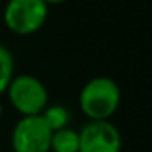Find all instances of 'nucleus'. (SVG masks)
I'll return each mask as SVG.
<instances>
[{
	"mask_svg": "<svg viewBox=\"0 0 152 152\" xmlns=\"http://www.w3.org/2000/svg\"><path fill=\"white\" fill-rule=\"evenodd\" d=\"M121 90L110 77H95L82 87L79 95L80 111L90 121H106L119 108Z\"/></svg>",
	"mask_w": 152,
	"mask_h": 152,
	"instance_id": "nucleus-1",
	"label": "nucleus"
},
{
	"mask_svg": "<svg viewBox=\"0 0 152 152\" xmlns=\"http://www.w3.org/2000/svg\"><path fill=\"white\" fill-rule=\"evenodd\" d=\"M12 106L23 116H38L49 103L48 88L38 77L30 74L13 75L7 90Z\"/></svg>",
	"mask_w": 152,
	"mask_h": 152,
	"instance_id": "nucleus-2",
	"label": "nucleus"
},
{
	"mask_svg": "<svg viewBox=\"0 0 152 152\" xmlns=\"http://www.w3.org/2000/svg\"><path fill=\"white\" fill-rule=\"evenodd\" d=\"M49 7L43 0H8L4 8V23L12 33L28 36L43 28Z\"/></svg>",
	"mask_w": 152,
	"mask_h": 152,
	"instance_id": "nucleus-3",
	"label": "nucleus"
},
{
	"mask_svg": "<svg viewBox=\"0 0 152 152\" xmlns=\"http://www.w3.org/2000/svg\"><path fill=\"white\" fill-rule=\"evenodd\" d=\"M53 131L43 116H23L12 131L13 152H49Z\"/></svg>",
	"mask_w": 152,
	"mask_h": 152,
	"instance_id": "nucleus-4",
	"label": "nucleus"
},
{
	"mask_svg": "<svg viewBox=\"0 0 152 152\" xmlns=\"http://www.w3.org/2000/svg\"><path fill=\"white\" fill-rule=\"evenodd\" d=\"M119 129L110 119L88 121L79 131V152H121Z\"/></svg>",
	"mask_w": 152,
	"mask_h": 152,
	"instance_id": "nucleus-5",
	"label": "nucleus"
},
{
	"mask_svg": "<svg viewBox=\"0 0 152 152\" xmlns=\"http://www.w3.org/2000/svg\"><path fill=\"white\" fill-rule=\"evenodd\" d=\"M49 152H79V132L70 128L54 131L51 134Z\"/></svg>",
	"mask_w": 152,
	"mask_h": 152,
	"instance_id": "nucleus-6",
	"label": "nucleus"
},
{
	"mask_svg": "<svg viewBox=\"0 0 152 152\" xmlns=\"http://www.w3.org/2000/svg\"><path fill=\"white\" fill-rule=\"evenodd\" d=\"M41 116H43V119L46 121V124L49 126V129L53 132L64 128H69L70 113L62 105H48L44 108V111L41 113Z\"/></svg>",
	"mask_w": 152,
	"mask_h": 152,
	"instance_id": "nucleus-7",
	"label": "nucleus"
},
{
	"mask_svg": "<svg viewBox=\"0 0 152 152\" xmlns=\"http://www.w3.org/2000/svg\"><path fill=\"white\" fill-rule=\"evenodd\" d=\"M13 75H15L13 54L10 53L8 48L0 44V93H4L7 90V87L12 82Z\"/></svg>",
	"mask_w": 152,
	"mask_h": 152,
	"instance_id": "nucleus-8",
	"label": "nucleus"
},
{
	"mask_svg": "<svg viewBox=\"0 0 152 152\" xmlns=\"http://www.w3.org/2000/svg\"><path fill=\"white\" fill-rule=\"evenodd\" d=\"M43 2L49 7V5H59V4H62V2H66V0H43Z\"/></svg>",
	"mask_w": 152,
	"mask_h": 152,
	"instance_id": "nucleus-9",
	"label": "nucleus"
},
{
	"mask_svg": "<svg viewBox=\"0 0 152 152\" xmlns=\"http://www.w3.org/2000/svg\"><path fill=\"white\" fill-rule=\"evenodd\" d=\"M2 113H4V106H2V102H0V118H2Z\"/></svg>",
	"mask_w": 152,
	"mask_h": 152,
	"instance_id": "nucleus-10",
	"label": "nucleus"
}]
</instances>
